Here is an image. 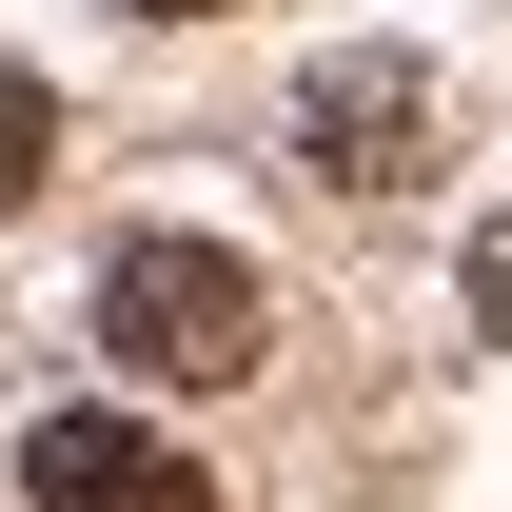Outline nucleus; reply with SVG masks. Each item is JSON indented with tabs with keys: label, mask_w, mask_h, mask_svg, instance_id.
Wrapping results in <instances>:
<instances>
[{
	"label": "nucleus",
	"mask_w": 512,
	"mask_h": 512,
	"mask_svg": "<svg viewBox=\"0 0 512 512\" xmlns=\"http://www.w3.org/2000/svg\"><path fill=\"white\" fill-rule=\"evenodd\" d=\"M99 355L158 394H237L256 355H276V296H256V256L217 237H119L99 256Z\"/></svg>",
	"instance_id": "1"
},
{
	"label": "nucleus",
	"mask_w": 512,
	"mask_h": 512,
	"mask_svg": "<svg viewBox=\"0 0 512 512\" xmlns=\"http://www.w3.org/2000/svg\"><path fill=\"white\" fill-rule=\"evenodd\" d=\"M296 178H316V197H414V178H434V79L394 60V40L316 60V79H296Z\"/></svg>",
	"instance_id": "2"
},
{
	"label": "nucleus",
	"mask_w": 512,
	"mask_h": 512,
	"mask_svg": "<svg viewBox=\"0 0 512 512\" xmlns=\"http://www.w3.org/2000/svg\"><path fill=\"white\" fill-rule=\"evenodd\" d=\"M20 493L40 512H217V473L178 434H138V414H40L20 434Z\"/></svg>",
	"instance_id": "3"
},
{
	"label": "nucleus",
	"mask_w": 512,
	"mask_h": 512,
	"mask_svg": "<svg viewBox=\"0 0 512 512\" xmlns=\"http://www.w3.org/2000/svg\"><path fill=\"white\" fill-rule=\"evenodd\" d=\"M40 158H60V99H40V79L0 60V217H20V197H40Z\"/></svg>",
	"instance_id": "4"
},
{
	"label": "nucleus",
	"mask_w": 512,
	"mask_h": 512,
	"mask_svg": "<svg viewBox=\"0 0 512 512\" xmlns=\"http://www.w3.org/2000/svg\"><path fill=\"white\" fill-rule=\"evenodd\" d=\"M138 20H217V0H138Z\"/></svg>",
	"instance_id": "5"
}]
</instances>
